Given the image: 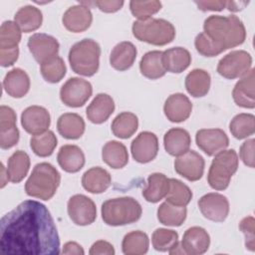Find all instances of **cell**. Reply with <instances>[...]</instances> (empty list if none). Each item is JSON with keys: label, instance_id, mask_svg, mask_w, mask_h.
<instances>
[{"label": "cell", "instance_id": "836d02e7", "mask_svg": "<svg viewBox=\"0 0 255 255\" xmlns=\"http://www.w3.org/2000/svg\"><path fill=\"white\" fill-rule=\"evenodd\" d=\"M30 168V157L24 150H16L8 159L6 172L8 180L18 183L24 179Z\"/></svg>", "mask_w": 255, "mask_h": 255}, {"label": "cell", "instance_id": "c3c4849f", "mask_svg": "<svg viewBox=\"0 0 255 255\" xmlns=\"http://www.w3.org/2000/svg\"><path fill=\"white\" fill-rule=\"evenodd\" d=\"M254 145L255 140L254 138L247 139L242 143L239 150L240 158L242 159L243 163L251 168L255 166V159H254Z\"/></svg>", "mask_w": 255, "mask_h": 255}, {"label": "cell", "instance_id": "bcb514c9", "mask_svg": "<svg viewBox=\"0 0 255 255\" xmlns=\"http://www.w3.org/2000/svg\"><path fill=\"white\" fill-rule=\"evenodd\" d=\"M194 46L196 51L204 57H215L223 52L206 36L204 32L199 33L195 37Z\"/></svg>", "mask_w": 255, "mask_h": 255}, {"label": "cell", "instance_id": "9c48e42d", "mask_svg": "<svg viewBox=\"0 0 255 255\" xmlns=\"http://www.w3.org/2000/svg\"><path fill=\"white\" fill-rule=\"evenodd\" d=\"M93 94L90 82L78 77H72L61 87L60 99L70 108L83 107Z\"/></svg>", "mask_w": 255, "mask_h": 255}, {"label": "cell", "instance_id": "1f68e13d", "mask_svg": "<svg viewBox=\"0 0 255 255\" xmlns=\"http://www.w3.org/2000/svg\"><path fill=\"white\" fill-rule=\"evenodd\" d=\"M210 75L203 69H193L185 77V89L194 98L206 96L210 89Z\"/></svg>", "mask_w": 255, "mask_h": 255}, {"label": "cell", "instance_id": "2e32d148", "mask_svg": "<svg viewBox=\"0 0 255 255\" xmlns=\"http://www.w3.org/2000/svg\"><path fill=\"white\" fill-rule=\"evenodd\" d=\"M51 124V117L47 109L41 106H30L21 114V125L30 134H40L46 130Z\"/></svg>", "mask_w": 255, "mask_h": 255}, {"label": "cell", "instance_id": "7bdbcfd3", "mask_svg": "<svg viewBox=\"0 0 255 255\" xmlns=\"http://www.w3.org/2000/svg\"><path fill=\"white\" fill-rule=\"evenodd\" d=\"M151 243L156 251H169L179 243L178 233L172 229L157 228L151 235Z\"/></svg>", "mask_w": 255, "mask_h": 255}, {"label": "cell", "instance_id": "d6986e66", "mask_svg": "<svg viewBox=\"0 0 255 255\" xmlns=\"http://www.w3.org/2000/svg\"><path fill=\"white\" fill-rule=\"evenodd\" d=\"M210 245L208 232L199 226H192L185 230L180 246L184 254L201 255L205 253Z\"/></svg>", "mask_w": 255, "mask_h": 255}, {"label": "cell", "instance_id": "277c9868", "mask_svg": "<svg viewBox=\"0 0 255 255\" xmlns=\"http://www.w3.org/2000/svg\"><path fill=\"white\" fill-rule=\"evenodd\" d=\"M102 218L107 225L123 226L136 222L142 213L141 205L130 196L111 198L102 204Z\"/></svg>", "mask_w": 255, "mask_h": 255}, {"label": "cell", "instance_id": "8d00e7d4", "mask_svg": "<svg viewBox=\"0 0 255 255\" xmlns=\"http://www.w3.org/2000/svg\"><path fill=\"white\" fill-rule=\"evenodd\" d=\"M113 133L120 138L130 137L138 128L137 117L130 112H123L119 114L112 123Z\"/></svg>", "mask_w": 255, "mask_h": 255}, {"label": "cell", "instance_id": "d6a6232c", "mask_svg": "<svg viewBox=\"0 0 255 255\" xmlns=\"http://www.w3.org/2000/svg\"><path fill=\"white\" fill-rule=\"evenodd\" d=\"M14 22L24 33H30L39 29L43 22V15L40 9L32 5L21 7L14 16Z\"/></svg>", "mask_w": 255, "mask_h": 255}, {"label": "cell", "instance_id": "7c38bea8", "mask_svg": "<svg viewBox=\"0 0 255 255\" xmlns=\"http://www.w3.org/2000/svg\"><path fill=\"white\" fill-rule=\"evenodd\" d=\"M204 166V158L195 150H187L174 160V170L189 181L199 180L203 175Z\"/></svg>", "mask_w": 255, "mask_h": 255}, {"label": "cell", "instance_id": "ffe728a7", "mask_svg": "<svg viewBox=\"0 0 255 255\" xmlns=\"http://www.w3.org/2000/svg\"><path fill=\"white\" fill-rule=\"evenodd\" d=\"M163 112L171 123H181L189 118L192 112V104L184 94L175 93L165 100Z\"/></svg>", "mask_w": 255, "mask_h": 255}, {"label": "cell", "instance_id": "681fc988", "mask_svg": "<svg viewBox=\"0 0 255 255\" xmlns=\"http://www.w3.org/2000/svg\"><path fill=\"white\" fill-rule=\"evenodd\" d=\"M89 253L91 255H114L115 248L110 242L106 240H99L91 246Z\"/></svg>", "mask_w": 255, "mask_h": 255}, {"label": "cell", "instance_id": "f546056e", "mask_svg": "<svg viewBox=\"0 0 255 255\" xmlns=\"http://www.w3.org/2000/svg\"><path fill=\"white\" fill-rule=\"evenodd\" d=\"M169 189V178L160 172L151 173L147 177V185L142 189L143 198L150 203H156L166 196Z\"/></svg>", "mask_w": 255, "mask_h": 255}, {"label": "cell", "instance_id": "8fae6325", "mask_svg": "<svg viewBox=\"0 0 255 255\" xmlns=\"http://www.w3.org/2000/svg\"><path fill=\"white\" fill-rule=\"evenodd\" d=\"M201 214L208 220L223 222L229 213V201L226 196L217 192L204 194L198 200Z\"/></svg>", "mask_w": 255, "mask_h": 255}, {"label": "cell", "instance_id": "9a60e30c", "mask_svg": "<svg viewBox=\"0 0 255 255\" xmlns=\"http://www.w3.org/2000/svg\"><path fill=\"white\" fill-rule=\"evenodd\" d=\"M158 138L151 131H141L131 141L130 151L133 159L139 163L153 160L158 152Z\"/></svg>", "mask_w": 255, "mask_h": 255}, {"label": "cell", "instance_id": "4316f807", "mask_svg": "<svg viewBox=\"0 0 255 255\" xmlns=\"http://www.w3.org/2000/svg\"><path fill=\"white\" fill-rule=\"evenodd\" d=\"M112 183L110 172L100 166L88 169L82 176V185L90 193L99 194L105 192Z\"/></svg>", "mask_w": 255, "mask_h": 255}, {"label": "cell", "instance_id": "b9f144b4", "mask_svg": "<svg viewBox=\"0 0 255 255\" xmlns=\"http://www.w3.org/2000/svg\"><path fill=\"white\" fill-rule=\"evenodd\" d=\"M40 72L46 82L56 84L65 77L67 67L61 57L55 56L52 59L41 64Z\"/></svg>", "mask_w": 255, "mask_h": 255}, {"label": "cell", "instance_id": "ac0fdd59", "mask_svg": "<svg viewBox=\"0 0 255 255\" xmlns=\"http://www.w3.org/2000/svg\"><path fill=\"white\" fill-rule=\"evenodd\" d=\"M65 28L73 33H81L90 28L93 22V14L89 8L82 3L69 7L62 18Z\"/></svg>", "mask_w": 255, "mask_h": 255}, {"label": "cell", "instance_id": "6da1fadb", "mask_svg": "<svg viewBox=\"0 0 255 255\" xmlns=\"http://www.w3.org/2000/svg\"><path fill=\"white\" fill-rule=\"evenodd\" d=\"M0 249L5 254H60L58 230L48 208L39 201L25 200L3 215Z\"/></svg>", "mask_w": 255, "mask_h": 255}, {"label": "cell", "instance_id": "816d5d0a", "mask_svg": "<svg viewBox=\"0 0 255 255\" xmlns=\"http://www.w3.org/2000/svg\"><path fill=\"white\" fill-rule=\"evenodd\" d=\"M94 5H96L101 11L106 13H114L119 11L124 6V1H109V0H98L95 2H92Z\"/></svg>", "mask_w": 255, "mask_h": 255}, {"label": "cell", "instance_id": "30bf717a", "mask_svg": "<svg viewBox=\"0 0 255 255\" xmlns=\"http://www.w3.org/2000/svg\"><path fill=\"white\" fill-rule=\"evenodd\" d=\"M70 219L80 226L92 224L97 218V207L95 202L84 194L71 196L67 204Z\"/></svg>", "mask_w": 255, "mask_h": 255}, {"label": "cell", "instance_id": "3957f363", "mask_svg": "<svg viewBox=\"0 0 255 255\" xmlns=\"http://www.w3.org/2000/svg\"><path fill=\"white\" fill-rule=\"evenodd\" d=\"M61 182V174L49 162L37 163L25 183L27 195L42 200L51 199Z\"/></svg>", "mask_w": 255, "mask_h": 255}, {"label": "cell", "instance_id": "4dcf8cb0", "mask_svg": "<svg viewBox=\"0 0 255 255\" xmlns=\"http://www.w3.org/2000/svg\"><path fill=\"white\" fill-rule=\"evenodd\" d=\"M103 160L112 168L120 169L128 162V153L126 145L118 140H109L102 149Z\"/></svg>", "mask_w": 255, "mask_h": 255}, {"label": "cell", "instance_id": "e575fe53", "mask_svg": "<svg viewBox=\"0 0 255 255\" xmlns=\"http://www.w3.org/2000/svg\"><path fill=\"white\" fill-rule=\"evenodd\" d=\"M139 70L142 76L150 80L163 77L166 70L162 63V52L154 50L145 53L139 62Z\"/></svg>", "mask_w": 255, "mask_h": 255}, {"label": "cell", "instance_id": "4fadbf2b", "mask_svg": "<svg viewBox=\"0 0 255 255\" xmlns=\"http://www.w3.org/2000/svg\"><path fill=\"white\" fill-rule=\"evenodd\" d=\"M195 141L208 156L215 155L229 145V138L221 128H201L195 134Z\"/></svg>", "mask_w": 255, "mask_h": 255}, {"label": "cell", "instance_id": "f907efd6", "mask_svg": "<svg viewBox=\"0 0 255 255\" xmlns=\"http://www.w3.org/2000/svg\"><path fill=\"white\" fill-rule=\"evenodd\" d=\"M19 56V48L12 49H0V65L2 67H10L17 60Z\"/></svg>", "mask_w": 255, "mask_h": 255}, {"label": "cell", "instance_id": "5bb4252c", "mask_svg": "<svg viewBox=\"0 0 255 255\" xmlns=\"http://www.w3.org/2000/svg\"><path fill=\"white\" fill-rule=\"evenodd\" d=\"M27 46L32 56L39 64L58 56L60 48L56 38L44 33H35L29 37Z\"/></svg>", "mask_w": 255, "mask_h": 255}, {"label": "cell", "instance_id": "ba28073f", "mask_svg": "<svg viewBox=\"0 0 255 255\" xmlns=\"http://www.w3.org/2000/svg\"><path fill=\"white\" fill-rule=\"evenodd\" d=\"M252 57L244 50L231 51L221 58L217 65V73L225 79L233 80L246 75L251 69Z\"/></svg>", "mask_w": 255, "mask_h": 255}, {"label": "cell", "instance_id": "f1b7e54d", "mask_svg": "<svg viewBox=\"0 0 255 255\" xmlns=\"http://www.w3.org/2000/svg\"><path fill=\"white\" fill-rule=\"evenodd\" d=\"M85 121L75 113H66L59 117L57 129L59 133L67 139H78L85 132Z\"/></svg>", "mask_w": 255, "mask_h": 255}, {"label": "cell", "instance_id": "d590c367", "mask_svg": "<svg viewBox=\"0 0 255 255\" xmlns=\"http://www.w3.org/2000/svg\"><path fill=\"white\" fill-rule=\"evenodd\" d=\"M149 239L146 233L135 230L125 235L122 242V250L126 255H142L148 251Z\"/></svg>", "mask_w": 255, "mask_h": 255}, {"label": "cell", "instance_id": "f5cc1de1", "mask_svg": "<svg viewBox=\"0 0 255 255\" xmlns=\"http://www.w3.org/2000/svg\"><path fill=\"white\" fill-rule=\"evenodd\" d=\"M198 9L206 11H221L226 7L227 1H194Z\"/></svg>", "mask_w": 255, "mask_h": 255}, {"label": "cell", "instance_id": "60d3db41", "mask_svg": "<svg viewBox=\"0 0 255 255\" xmlns=\"http://www.w3.org/2000/svg\"><path fill=\"white\" fill-rule=\"evenodd\" d=\"M166 202L175 206H186L192 199V191L182 181L169 178V189L165 196Z\"/></svg>", "mask_w": 255, "mask_h": 255}, {"label": "cell", "instance_id": "484cf974", "mask_svg": "<svg viewBox=\"0 0 255 255\" xmlns=\"http://www.w3.org/2000/svg\"><path fill=\"white\" fill-rule=\"evenodd\" d=\"M57 160L63 170L69 173L80 171L85 165V154L76 144H65L59 149Z\"/></svg>", "mask_w": 255, "mask_h": 255}, {"label": "cell", "instance_id": "ee69618b", "mask_svg": "<svg viewBox=\"0 0 255 255\" xmlns=\"http://www.w3.org/2000/svg\"><path fill=\"white\" fill-rule=\"evenodd\" d=\"M21 30L13 21H4L0 27V49L18 47L21 41Z\"/></svg>", "mask_w": 255, "mask_h": 255}, {"label": "cell", "instance_id": "ab89813d", "mask_svg": "<svg viewBox=\"0 0 255 255\" xmlns=\"http://www.w3.org/2000/svg\"><path fill=\"white\" fill-rule=\"evenodd\" d=\"M58 143L57 136L52 130H46L40 134L33 135L30 139V147L40 157L50 156Z\"/></svg>", "mask_w": 255, "mask_h": 255}, {"label": "cell", "instance_id": "44dd1931", "mask_svg": "<svg viewBox=\"0 0 255 255\" xmlns=\"http://www.w3.org/2000/svg\"><path fill=\"white\" fill-rule=\"evenodd\" d=\"M254 79L255 70L251 68L249 72L241 77V79L235 84L232 91V98L238 107L244 109L255 108Z\"/></svg>", "mask_w": 255, "mask_h": 255}, {"label": "cell", "instance_id": "8992f818", "mask_svg": "<svg viewBox=\"0 0 255 255\" xmlns=\"http://www.w3.org/2000/svg\"><path fill=\"white\" fill-rule=\"evenodd\" d=\"M131 31L137 40L154 46L169 44L175 37L174 26L169 21L158 18L136 20L132 23Z\"/></svg>", "mask_w": 255, "mask_h": 255}, {"label": "cell", "instance_id": "7402d4cb", "mask_svg": "<svg viewBox=\"0 0 255 255\" xmlns=\"http://www.w3.org/2000/svg\"><path fill=\"white\" fill-rule=\"evenodd\" d=\"M115 111V102L108 94H98L88 106L86 115L88 120L96 125L105 123Z\"/></svg>", "mask_w": 255, "mask_h": 255}, {"label": "cell", "instance_id": "83f0119b", "mask_svg": "<svg viewBox=\"0 0 255 255\" xmlns=\"http://www.w3.org/2000/svg\"><path fill=\"white\" fill-rule=\"evenodd\" d=\"M162 63L166 72L179 74L189 67L191 55L185 48L173 47L162 52Z\"/></svg>", "mask_w": 255, "mask_h": 255}, {"label": "cell", "instance_id": "db71d44e", "mask_svg": "<svg viewBox=\"0 0 255 255\" xmlns=\"http://www.w3.org/2000/svg\"><path fill=\"white\" fill-rule=\"evenodd\" d=\"M62 253L66 254V255H84L85 251H84L83 247L80 244H78L77 242L69 241L64 244Z\"/></svg>", "mask_w": 255, "mask_h": 255}, {"label": "cell", "instance_id": "d4e9b609", "mask_svg": "<svg viewBox=\"0 0 255 255\" xmlns=\"http://www.w3.org/2000/svg\"><path fill=\"white\" fill-rule=\"evenodd\" d=\"M137 50L129 41H123L117 44L110 55V64L117 71H127L134 63Z\"/></svg>", "mask_w": 255, "mask_h": 255}, {"label": "cell", "instance_id": "e0dca14e", "mask_svg": "<svg viewBox=\"0 0 255 255\" xmlns=\"http://www.w3.org/2000/svg\"><path fill=\"white\" fill-rule=\"evenodd\" d=\"M17 116L14 110L7 106L0 107V146L9 149L17 144L20 132L16 127Z\"/></svg>", "mask_w": 255, "mask_h": 255}, {"label": "cell", "instance_id": "5b68a950", "mask_svg": "<svg viewBox=\"0 0 255 255\" xmlns=\"http://www.w3.org/2000/svg\"><path fill=\"white\" fill-rule=\"evenodd\" d=\"M101 47L93 39H83L74 44L69 51V63L72 70L85 77L94 76L100 67Z\"/></svg>", "mask_w": 255, "mask_h": 255}, {"label": "cell", "instance_id": "7a4b0ae2", "mask_svg": "<svg viewBox=\"0 0 255 255\" xmlns=\"http://www.w3.org/2000/svg\"><path fill=\"white\" fill-rule=\"evenodd\" d=\"M203 32L223 52L237 47L246 39V29L235 15H210L203 24Z\"/></svg>", "mask_w": 255, "mask_h": 255}, {"label": "cell", "instance_id": "11a10c76", "mask_svg": "<svg viewBox=\"0 0 255 255\" xmlns=\"http://www.w3.org/2000/svg\"><path fill=\"white\" fill-rule=\"evenodd\" d=\"M248 2H233V1H227L226 8L231 12H237L244 8L245 5H247Z\"/></svg>", "mask_w": 255, "mask_h": 255}, {"label": "cell", "instance_id": "7dc6e473", "mask_svg": "<svg viewBox=\"0 0 255 255\" xmlns=\"http://www.w3.org/2000/svg\"><path fill=\"white\" fill-rule=\"evenodd\" d=\"M254 217L253 216H247L244 217L240 223H239V229L242 231V233L245 236V246L246 249L250 251L255 250V233H254Z\"/></svg>", "mask_w": 255, "mask_h": 255}, {"label": "cell", "instance_id": "cb8c5ba5", "mask_svg": "<svg viewBox=\"0 0 255 255\" xmlns=\"http://www.w3.org/2000/svg\"><path fill=\"white\" fill-rule=\"evenodd\" d=\"M163 144L168 154L172 156H179L189 150L191 137L186 129L181 128H172L164 133Z\"/></svg>", "mask_w": 255, "mask_h": 255}, {"label": "cell", "instance_id": "52a82bcc", "mask_svg": "<svg viewBox=\"0 0 255 255\" xmlns=\"http://www.w3.org/2000/svg\"><path fill=\"white\" fill-rule=\"evenodd\" d=\"M239 158L234 149H223L214 155L211 161L207 181L211 188L224 190L229 186L231 177L238 169Z\"/></svg>", "mask_w": 255, "mask_h": 255}, {"label": "cell", "instance_id": "603a6c76", "mask_svg": "<svg viewBox=\"0 0 255 255\" xmlns=\"http://www.w3.org/2000/svg\"><path fill=\"white\" fill-rule=\"evenodd\" d=\"M3 88L10 97L23 98L30 90V78L24 70L14 68L5 75Z\"/></svg>", "mask_w": 255, "mask_h": 255}, {"label": "cell", "instance_id": "f6af8a7d", "mask_svg": "<svg viewBox=\"0 0 255 255\" xmlns=\"http://www.w3.org/2000/svg\"><path fill=\"white\" fill-rule=\"evenodd\" d=\"M162 7L160 1H137L132 0L129 2V9L131 14L138 20H146L151 18V16L157 13Z\"/></svg>", "mask_w": 255, "mask_h": 255}, {"label": "cell", "instance_id": "74e56055", "mask_svg": "<svg viewBox=\"0 0 255 255\" xmlns=\"http://www.w3.org/2000/svg\"><path fill=\"white\" fill-rule=\"evenodd\" d=\"M187 209L185 206H175L166 201L157 208V219L166 226H180L185 221Z\"/></svg>", "mask_w": 255, "mask_h": 255}, {"label": "cell", "instance_id": "f35d334b", "mask_svg": "<svg viewBox=\"0 0 255 255\" xmlns=\"http://www.w3.org/2000/svg\"><path fill=\"white\" fill-rule=\"evenodd\" d=\"M229 129L235 138H247L255 132V117L252 114H238L231 120Z\"/></svg>", "mask_w": 255, "mask_h": 255}]
</instances>
